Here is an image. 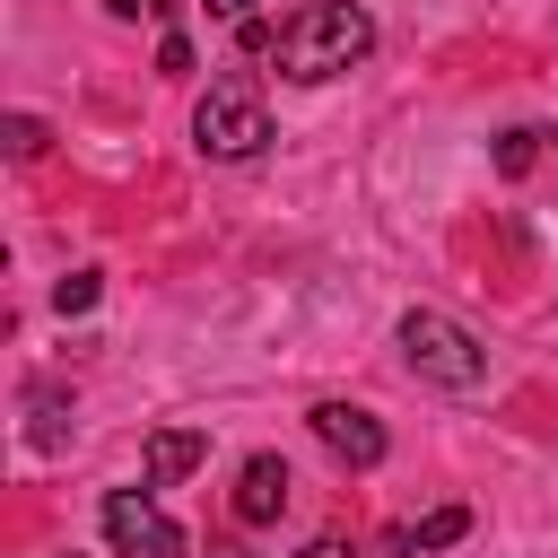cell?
Masks as SVG:
<instances>
[{
    "instance_id": "3",
    "label": "cell",
    "mask_w": 558,
    "mask_h": 558,
    "mask_svg": "<svg viewBox=\"0 0 558 558\" xmlns=\"http://www.w3.org/2000/svg\"><path fill=\"white\" fill-rule=\"evenodd\" d=\"M270 140V105H262V87L253 78H209V96L192 105V148L201 157H253Z\"/></svg>"
},
{
    "instance_id": "10",
    "label": "cell",
    "mask_w": 558,
    "mask_h": 558,
    "mask_svg": "<svg viewBox=\"0 0 558 558\" xmlns=\"http://www.w3.org/2000/svg\"><path fill=\"white\" fill-rule=\"evenodd\" d=\"M61 418H70V401H61V392H44V384H35V445H61V436H70V427H61Z\"/></svg>"
},
{
    "instance_id": "7",
    "label": "cell",
    "mask_w": 558,
    "mask_h": 558,
    "mask_svg": "<svg viewBox=\"0 0 558 558\" xmlns=\"http://www.w3.org/2000/svg\"><path fill=\"white\" fill-rule=\"evenodd\" d=\"M209 462V436L201 427H157L148 436V488H174V480H192Z\"/></svg>"
},
{
    "instance_id": "16",
    "label": "cell",
    "mask_w": 558,
    "mask_h": 558,
    "mask_svg": "<svg viewBox=\"0 0 558 558\" xmlns=\"http://www.w3.org/2000/svg\"><path fill=\"white\" fill-rule=\"evenodd\" d=\"M209 9H218V17H244V9H253V0H209Z\"/></svg>"
},
{
    "instance_id": "1",
    "label": "cell",
    "mask_w": 558,
    "mask_h": 558,
    "mask_svg": "<svg viewBox=\"0 0 558 558\" xmlns=\"http://www.w3.org/2000/svg\"><path fill=\"white\" fill-rule=\"evenodd\" d=\"M270 52H279L288 78L314 87V78H340V70H357V61L375 52V17H366L357 0H305V9L279 26Z\"/></svg>"
},
{
    "instance_id": "2",
    "label": "cell",
    "mask_w": 558,
    "mask_h": 558,
    "mask_svg": "<svg viewBox=\"0 0 558 558\" xmlns=\"http://www.w3.org/2000/svg\"><path fill=\"white\" fill-rule=\"evenodd\" d=\"M401 357H410L418 384H445V392H480L488 384V349L453 314H436V305H410L401 314Z\"/></svg>"
},
{
    "instance_id": "13",
    "label": "cell",
    "mask_w": 558,
    "mask_h": 558,
    "mask_svg": "<svg viewBox=\"0 0 558 558\" xmlns=\"http://www.w3.org/2000/svg\"><path fill=\"white\" fill-rule=\"evenodd\" d=\"M157 70H166V78H183V70H192V44H183V35H166V44H157Z\"/></svg>"
},
{
    "instance_id": "5",
    "label": "cell",
    "mask_w": 558,
    "mask_h": 558,
    "mask_svg": "<svg viewBox=\"0 0 558 558\" xmlns=\"http://www.w3.org/2000/svg\"><path fill=\"white\" fill-rule=\"evenodd\" d=\"M314 436H323V453L331 462H349V471H375L384 462V418L375 410H357V401H314Z\"/></svg>"
},
{
    "instance_id": "8",
    "label": "cell",
    "mask_w": 558,
    "mask_h": 558,
    "mask_svg": "<svg viewBox=\"0 0 558 558\" xmlns=\"http://www.w3.org/2000/svg\"><path fill=\"white\" fill-rule=\"evenodd\" d=\"M462 532H471V506H436L427 523H401L392 549H445V541H462Z\"/></svg>"
},
{
    "instance_id": "11",
    "label": "cell",
    "mask_w": 558,
    "mask_h": 558,
    "mask_svg": "<svg viewBox=\"0 0 558 558\" xmlns=\"http://www.w3.org/2000/svg\"><path fill=\"white\" fill-rule=\"evenodd\" d=\"M96 305V270H70L61 288H52V314H87Z\"/></svg>"
},
{
    "instance_id": "12",
    "label": "cell",
    "mask_w": 558,
    "mask_h": 558,
    "mask_svg": "<svg viewBox=\"0 0 558 558\" xmlns=\"http://www.w3.org/2000/svg\"><path fill=\"white\" fill-rule=\"evenodd\" d=\"M532 157H541V131H506V140H497V166H506V174H523Z\"/></svg>"
},
{
    "instance_id": "15",
    "label": "cell",
    "mask_w": 558,
    "mask_h": 558,
    "mask_svg": "<svg viewBox=\"0 0 558 558\" xmlns=\"http://www.w3.org/2000/svg\"><path fill=\"white\" fill-rule=\"evenodd\" d=\"M296 558H366L357 541H314V549H296Z\"/></svg>"
},
{
    "instance_id": "6",
    "label": "cell",
    "mask_w": 558,
    "mask_h": 558,
    "mask_svg": "<svg viewBox=\"0 0 558 558\" xmlns=\"http://www.w3.org/2000/svg\"><path fill=\"white\" fill-rule=\"evenodd\" d=\"M288 514V462L279 453H253L235 471V523H279Z\"/></svg>"
},
{
    "instance_id": "9",
    "label": "cell",
    "mask_w": 558,
    "mask_h": 558,
    "mask_svg": "<svg viewBox=\"0 0 558 558\" xmlns=\"http://www.w3.org/2000/svg\"><path fill=\"white\" fill-rule=\"evenodd\" d=\"M0 140H9V157H44V140H52V131H44L35 113H9V122H0Z\"/></svg>"
},
{
    "instance_id": "4",
    "label": "cell",
    "mask_w": 558,
    "mask_h": 558,
    "mask_svg": "<svg viewBox=\"0 0 558 558\" xmlns=\"http://www.w3.org/2000/svg\"><path fill=\"white\" fill-rule=\"evenodd\" d=\"M105 541H113L122 558H183V532L157 514L148 488H113V497H105Z\"/></svg>"
},
{
    "instance_id": "14",
    "label": "cell",
    "mask_w": 558,
    "mask_h": 558,
    "mask_svg": "<svg viewBox=\"0 0 558 558\" xmlns=\"http://www.w3.org/2000/svg\"><path fill=\"white\" fill-rule=\"evenodd\" d=\"M105 9H113V17H166L174 0H105Z\"/></svg>"
}]
</instances>
